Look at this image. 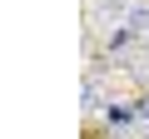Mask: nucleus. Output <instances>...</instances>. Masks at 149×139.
<instances>
[{
  "label": "nucleus",
  "mask_w": 149,
  "mask_h": 139,
  "mask_svg": "<svg viewBox=\"0 0 149 139\" xmlns=\"http://www.w3.org/2000/svg\"><path fill=\"white\" fill-rule=\"evenodd\" d=\"M139 119H144V124H149V99H144V104H139Z\"/></svg>",
  "instance_id": "obj_1"
}]
</instances>
